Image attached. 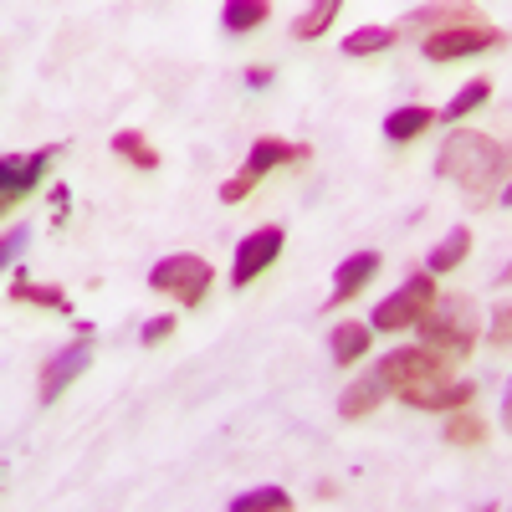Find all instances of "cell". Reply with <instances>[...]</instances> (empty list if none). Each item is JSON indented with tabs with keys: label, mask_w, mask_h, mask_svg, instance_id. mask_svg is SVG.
I'll list each match as a JSON object with an SVG mask.
<instances>
[{
	"label": "cell",
	"mask_w": 512,
	"mask_h": 512,
	"mask_svg": "<svg viewBox=\"0 0 512 512\" xmlns=\"http://www.w3.org/2000/svg\"><path fill=\"white\" fill-rule=\"evenodd\" d=\"M436 175L441 180H456V185H466L477 200L492 190V185H502L507 175H512V154L497 144V139H487V134H451L446 144H441V154H436Z\"/></svg>",
	"instance_id": "6da1fadb"
},
{
	"label": "cell",
	"mask_w": 512,
	"mask_h": 512,
	"mask_svg": "<svg viewBox=\"0 0 512 512\" xmlns=\"http://www.w3.org/2000/svg\"><path fill=\"white\" fill-rule=\"evenodd\" d=\"M420 338H425V349H441L451 359L472 354V344H477V308H472V297H461V292L436 297V308L425 313V323H420Z\"/></svg>",
	"instance_id": "7a4b0ae2"
},
{
	"label": "cell",
	"mask_w": 512,
	"mask_h": 512,
	"mask_svg": "<svg viewBox=\"0 0 512 512\" xmlns=\"http://www.w3.org/2000/svg\"><path fill=\"white\" fill-rule=\"evenodd\" d=\"M210 282H216V272H210V262H205V256H195V251L164 256V262L149 272V287L164 292V297H175L180 308H200L205 292H210Z\"/></svg>",
	"instance_id": "3957f363"
},
{
	"label": "cell",
	"mask_w": 512,
	"mask_h": 512,
	"mask_svg": "<svg viewBox=\"0 0 512 512\" xmlns=\"http://www.w3.org/2000/svg\"><path fill=\"white\" fill-rule=\"evenodd\" d=\"M436 282H431V272H415V277H405L384 303L374 308V328L379 333H400V328H420L425 323V313L436 308Z\"/></svg>",
	"instance_id": "277c9868"
},
{
	"label": "cell",
	"mask_w": 512,
	"mask_h": 512,
	"mask_svg": "<svg viewBox=\"0 0 512 512\" xmlns=\"http://www.w3.org/2000/svg\"><path fill=\"white\" fill-rule=\"evenodd\" d=\"M446 369H451V354H441V349H390L379 359V369H374V379L384 384V390H415V384H436V379H446Z\"/></svg>",
	"instance_id": "5b68a950"
},
{
	"label": "cell",
	"mask_w": 512,
	"mask_h": 512,
	"mask_svg": "<svg viewBox=\"0 0 512 512\" xmlns=\"http://www.w3.org/2000/svg\"><path fill=\"white\" fill-rule=\"evenodd\" d=\"M297 159H308V144H287V139H256V144H251V154H246V164H241L236 175L221 185V200H226V205L246 200V195L256 190V180H262V175H272L277 164H297Z\"/></svg>",
	"instance_id": "8992f818"
},
{
	"label": "cell",
	"mask_w": 512,
	"mask_h": 512,
	"mask_svg": "<svg viewBox=\"0 0 512 512\" xmlns=\"http://www.w3.org/2000/svg\"><path fill=\"white\" fill-rule=\"evenodd\" d=\"M88 364H93V328H82L77 344H67L57 359L41 364V379H36V395H41V405H52L62 390H72V384H77L82 374H88Z\"/></svg>",
	"instance_id": "52a82bcc"
},
{
	"label": "cell",
	"mask_w": 512,
	"mask_h": 512,
	"mask_svg": "<svg viewBox=\"0 0 512 512\" xmlns=\"http://www.w3.org/2000/svg\"><path fill=\"white\" fill-rule=\"evenodd\" d=\"M507 47V36L497 26H456V31H436V36H425V57L431 62H466V57H477V52H497Z\"/></svg>",
	"instance_id": "ba28073f"
},
{
	"label": "cell",
	"mask_w": 512,
	"mask_h": 512,
	"mask_svg": "<svg viewBox=\"0 0 512 512\" xmlns=\"http://www.w3.org/2000/svg\"><path fill=\"white\" fill-rule=\"evenodd\" d=\"M57 149H36V154H6L0 159V210H16V200H26L41 180H47Z\"/></svg>",
	"instance_id": "9c48e42d"
},
{
	"label": "cell",
	"mask_w": 512,
	"mask_h": 512,
	"mask_svg": "<svg viewBox=\"0 0 512 512\" xmlns=\"http://www.w3.org/2000/svg\"><path fill=\"white\" fill-rule=\"evenodd\" d=\"M282 256V226H262V231H251V236H241V246H236V267H231V282L236 287H251L256 277H262L272 262Z\"/></svg>",
	"instance_id": "30bf717a"
},
{
	"label": "cell",
	"mask_w": 512,
	"mask_h": 512,
	"mask_svg": "<svg viewBox=\"0 0 512 512\" xmlns=\"http://www.w3.org/2000/svg\"><path fill=\"white\" fill-rule=\"evenodd\" d=\"M400 400L415 405V410H461V405L477 400V384L472 379H436V384H415Z\"/></svg>",
	"instance_id": "8fae6325"
},
{
	"label": "cell",
	"mask_w": 512,
	"mask_h": 512,
	"mask_svg": "<svg viewBox=\"0 0 512 512\" xmlns=\"http://www.w3.org/2000/svg\"><path fill=\"white\" fill-rule=\"evenodd\" d=\"M374 272H379V251H354L344 267L333 272V292H328V308H344L349 297H359L369 282H374Z\"/></svg>",
	"instance_id": "7c38bea8"
},
{
	"label": "cell",
	"mask_w": 512,
	"mask_h": 512,
	"mask_svg": "<svg viewBox=\"0 0 512 512\" xmlns=\"http://www.w3.org/2000/svg\"><path fill=\"white\" fill-rule=\"evenodd\" d=\"M436 123V113L425 108V103H410V108H395L390 118H384V139L390 144H410V139H420L425 128Z\"/></svg>",
	"instance_id": "4fadbf2b"
},
{
	"label": "cell",
	"mask_w": 512,
	"mask_h": 512,
	"mask_svg": "<svg viewBox=\"0 0 512 512\" xmlns=\"http://www.w3.org/2000/svg\"><path fill=\"white\" fill-rule=\"evenodd\" d=\"M410 21L436 36V31H456V26H482V11L477 6H425V11H410Z\"/></svg>",
	"instance_id": "5bb4252c"
},
{
	"label": "cell",
	"mask_w": 512,
	"mask_h": 512,
	"mask_svg": "<svg viewBox=\"0 0 512 512\" xmlns=\"http://www.w3.org/2000/svg\"><path fill=\"white\" fill-rule=\"evenodd\" d=\"M384 395H390V390H384V384H379L374 374H364V379H354L349 390L338 395V415H344V420H359V415L379 410V400H384Z\"/></svg>",
	"instance_id": "9a60e30c"
},
{
	"label": "cell",
	"mask_w": 512,
	"mask_h": 512,
	"mask_svg": "<svg viewBox=\"0 0 512 512\" xmlns=\"http://www.w3.org/2000/svg\"><path fill=\"white\" fill-rule=\"evenodd\" d=\"M11 303H26V308H47V313H67V292L52 287V282H31V277H16L11 282Z\"/></svg>",
	"instance_id": "2e32d148"
},
{
	"label": "cell",
	"mask_w": 512,
	"mask_h": 512,
	"mask_svg": "<svg viewBox=\"0 0 512 512\" xmlns=\"http://www.w3.org/2000/svg\"><path fill=\"white\" fill-rule=\"evenodd\" d=\"M369 333H374V328H364V323H338V328L328 333V349H333V359H338V364H354V359H364V349H369Z\"/></svg>",
	"instance_id": "e0dca14e"
},
{
	"label": "cell",
	"mask_w": 512,
	"mask_h": 512,
	"mask_svg": "<svg viewBox=\"0 0 512 512\" xmlns=\"http://www.w3.org/2000/svg\"><path fill=\"white\" fill-rule=\"evenodd\" d=\"M113 154L128 159L134 169H159V149L139 134V128H123V134H113Z\"/></svg>",
	"instance_id": "ac0fdd59"
},
{
	"label": "cell",
	"mask_w": 512,
	"mask_h": 512,
	"mask_svg": "<svg viewBox=\"0 0 512 512\" xmlns=\"http://www.w3.org/2000/svg\"><path fill=\"white\" fill-rule=\"evenodd\" d=\"M466 256H472V231L456 226V231L431 251V262H425V267H431V272H451V267H461V262H466Z\"/></svg>",
	"instance_id": "d6986e66"
},
{
	"label": "cell",
	"mask_w": 512,
	"mask_h": 512,
	"mask_svg": "<svg viewBox=\"0 0 512 512\" xmlns=\"http://www.w3.org/2000/svg\"><path fill=\"white\" fill-rule=\"evenodd\" d=\"M395 41H400L395 26H364V31H354V36L344 41V52H349V57H374V52H390Z\"/></svg>",
	"instance_id": "ffe728a7"
},
{
	"label": "cell",
	"mask_w": 512,
	"mask_h": 512,
	"mask_svg": "<svg viewBox=\"0 0 512 512\" xmlns=\"http://www.w3.org/2000/svg\"><path fill=\"white\" fill-rule=\"evenodd\" d=\"M226 512H292V497H287L282 487H251V492H241Z\"/></svg>",
	"instance_id": "44dd1931"
},
{
	"label": "cell",
	"mask_w": 512,
	"mask_h": 512,
	"mask_svg": "<svg viewBox=\"0 0 512 512\" xmlns=\"http://www.w3.org/2000/svg\"><path fill=\"white\" fill-rule=\"evenodd\" d=\"M272 16V6L267 0H231V6L221 11V21H226V31H256Z\"/></svg>",
	"instance_id": "7402d4cb"
},
{
	"label": "cell",
	"mask_w": 512,
	"mask_h": 512,
	"mask_svg": "<svg viewBox=\"0 0 512 512\" xmlns=\"http://www.w3.org/2000/svg\"><path fill=\"white\" fill-rule=\"evenodd\" d=\"M338 11H344L338 0H323V6H313V11H303V16L292 21V36H297V41L323 36V31H328V21H338Z\"/></svg>",
	"instance_id": "603a6c76"
},
{
	"label": "cell",
	"mask_w": 512,
	"mask_h": 512,
	"mask_svg": "<svg viewBox=\"0 0 512 512\" xmlns=\"http://www.w3.org/2000/svg\"><path fill=\"white\" fill-rule=\"evenodd\" d=\"M487 98H492V82H487V77H472V82H466V88L446 103V118H466L472 108H482Z\"/></svg>",
	"instance_id": "cb8c5ba5"
},
{
	"label": "cell",
	"mask_w": 512,
	"mask_h": 512,
	"mask_svg": "<svg viewBox=\"0 0 512 512\" xmlns=\"http://www.w3.org/2000/svg\"><path fill=\"white\" fill-rule=\"evenodd\" d=\"M482 436H487V425H482L477 415H451V420H446V441H451V446H477Z\"/></svg>",
	"instance_id": "d4e9b609"
},
{
	"label": "cell",
	"mask_w": 512,
	"mask_h": 512,
	"mask_svg": "<svg viewBox=\"0 0 512 512\" xmlns=\"http://www.w3.org/2000/svg\"><path fill=\"white\" fill-rule=\"evenodd\" d=\"M487 338H492V349H512V303L492 313V333Z\"/></svg>",
	"instance_id": "484cf974"
},
{
	"label": "cell",
	"mask_w": 512,
	"mask_h": 512,
	"mask_svg": "<svg viewBox=\"0 0 512 512\" xmlns=\"http://www.w3.org/2000/svg\"><path fill=\"white\" fill-rule=\"evenodd\" d=\"M26 236H31L26 226H11V231H6V246H0V267H16V256L26 251Z\"/></svg>",
	"instance_id": "4316f807"
},
{
	"label": "cell",
	"mask_w": 512,
	"mask_h": 512,
	"mask_svg": "<svg viewBox=\"0 0 512 512\" xmlns=\"http://www.w3.org/2000/svg\"><path fill=\"white\" fill-rule=\"evenodd\" d=\"M169 333H175V318H169V313H164V318H149L139 338H144V349H154V344H164V338H169Z\"/></svg>",
	"instance_id": "83f0119b"
},
{
	"label": "cell",
	"mask_w": 512,
	"mask_h": 512,
	"mask_svg": "<svg viewBox=\"0 0 512 512\" xmlns=\"http://www.w3.org/2000/svg\"><path fill=\"white\" fill-rule=\"evenodd\" d=\"M67 210H72V190H67V185H57V190H52V216H57V221H67Z\"/></svg>",
	"instance_id": "f1b7e54d"
},
{
	"label": "cell",
	"mask_w": 512,
	"mask_h": 512,
	"mask_svg": "<svg viewBox=\"0 0 512 512\" xmlns=\"http://www.w3.org/2000/svg\"><path fill=\"white\" fill-rule=\"evenodd\" d=\"M267 82H272V72H262V67L246 72V88H267Z\"/></svg>",
	"instance_id": "f546056e"
},
{
	"label": "cell",
	"mask_w": 512,
	"mask_h": 512,
	"mask_svg": "<svg viewBox=\"0 0 512 512\" xmlns=\"http://www.w3.org/2000/svg\"><path fill=\"white\" fill-rule=\"evenodd\" d=\"M502 425L512 431V379H507V395H502Z\"/></svg>",
	"instance_id": "4dcf8cb0"
},
{
	"label": "cell",
	"mask_w": 512,
	"mask_h": 512,
	"mask_svg": "<svg viewBox=\"0 0 512 512\" xmlns=\"http://www.w3.org/2000/svg\"><path fill=\"white\" fill-rule=\"evenodd\" d=\"M497 287H512V262H507V267L497 272Z\"/></svg>",
	"instance_id": "1f68e13d"
},
{
	"label": "cell",
	"mask_w": 512,
	"mask_h": 512,
	"mask_svg": "<svg viewBox=\"0 0 512 512\" xmlns=\"http://www.w3.org/2000/svg\"><path fill=\"white\" fill-rule=\"evenodd\" d=\"M502 200H507V205H512V185H507V190H502Z\"/></svg>",
	"instance_id": "d6a6232c"
},
{
	"label": "cell",
	"mask_w": 512,
	"mask_h": 512,
	"mask_svg": "<svg viewBox=\"0 0 512 512\" xmlns=\"http://www.w3.org/2000/svg\"><path fill=\"white\" fill-rule=\"evenodd\" d=\"M482 512H497V507H482Z\"/></svg>",
	"instance_id": "836d02e7"
}]
</instances>
